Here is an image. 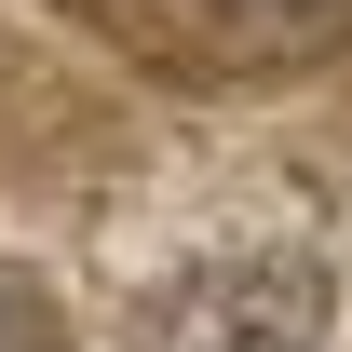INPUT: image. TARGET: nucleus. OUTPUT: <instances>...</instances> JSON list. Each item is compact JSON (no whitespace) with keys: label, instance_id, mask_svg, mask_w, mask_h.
I'll list each match as a JSON object with an SVG mask.
<instances>
[{"label":"nucleus","instance_id":"obj_2","mask_svg":"<svg viewBox=\"0 0 352 352\" xmlns=\"http://www.w3.org/2000/svg\"><path fill=\"white\" fill-rule=\"evenodd\" d=\"M176 352H325V298H311V271H230L190 298Z\"/></svg>","mask_w":352,"mask_h":352},{"label":"nucleus","instance_id":"obj_1","mask_svg":"<svg viewBox=\"0 0 352 352\" xmlns=\"http://www.w3.org/2000/svg\"><path fill=\"white\" fill-rule=\"evenodd\" d=\"M68 14L163 82H271L352 41V0H68Z\"/></svg>","mask_w":352,"mask_h":352}]
</instances>
